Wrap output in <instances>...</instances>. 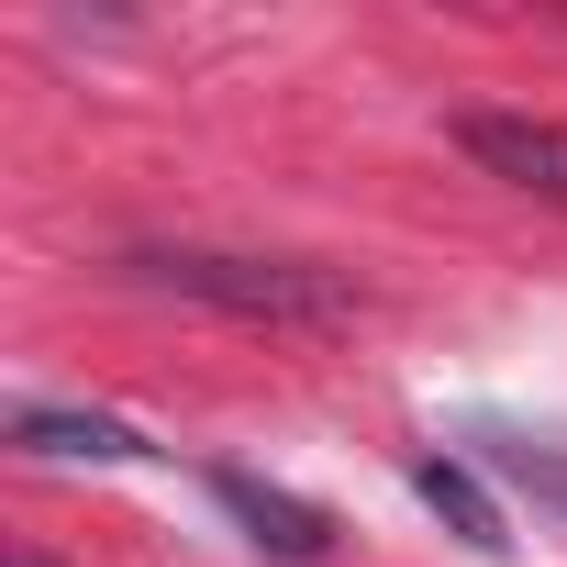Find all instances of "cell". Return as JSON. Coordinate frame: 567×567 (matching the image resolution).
<instances>
[{
    "label": "cell",
    "mask_w": 567,
    "mask_h": 567,
    "mask_svg": "<svg viewBox=\"0 0 567 567\" xmlns=\"http://www.w3.org/2000/svg\"><path fill=\"white\" fill-rule=\"evenodd\" d=\"M145 290L167 301H200L223 323H267V334H334L368 312V290L323 256H256V245H134L123 256Z\"/></svg>",
    "instance_id": "6da1fadb"
},
{
    "label": "cell",
    "mask_w": 567,
    "mask_h": 567,
    "mask_svg": "<svg viewBox=\"0 0 567 567\" xmlns=\"http://www.w3.org/2000/svg\"><path fill=\"white\" fill-rule=\"evenodd\" d=\"M445 145H456L478 178H501V189L567 212V123H556V112H445Z\"/></svg>",
    "instance_id": "7a4b0ae2"
},
{
    "label": "cell",
    "mask_w": 567,
    "mask_h": 567,
    "mask_svg": "<svg viewBox=\"0 0 567 567\" xmlns=\"http://www.w3.org/2000/svg\"><path fill=\"white\" fill-rule=\"evenodd\" d=\"M212 501L267 545V556H290V567H312L323 545H334V523L312 512V501H290V489H267V478H245V467H212Z\"/></svg>",
    "instance_id": "3957f363"
},
{
    "label": "cell",
    "mask_w": 567,
    "mask_h": 567,
    "mask_svg": "<svg viewBox=\"0 0 567 567\" xmlns=\"http://www.w3.org/2000/svg\"><path fill=\"white\" fill-rule=\"evenodd\" d=\"M12 445H34V456H101V467L156 456L134 423H112V412H56V401H23V412H12Z\"/></svg>",
    "instance_id": "277c9868"
},
{
    "label": "cell",
    "mask_w": 567,
    "mask_h": 567,
    "mask_svg": "<svg viewBox=\"0 0 567 567\" xmlns=\"http://www.w3.org/2000/svg\"><path fill=\"white\" fill-rule=\"evenodd\" d=\"M412 489H423V512H445V523H456V534H467L478 556H501V545H512L501 501H489V489H478V478H467L456 456H423V467H412Z\"/></svg>",
    "instance_id": "5b68a950"
},
{
    "label": "cell",
    "mask_w": 567,
    "mask_h": 567,
    "mask_svg": "<svg viewBox=\"0 0 567 567\" xmlns=\"http://www.w3.org/2000/svg\"><path fill=\"white\" fill-rule=\"evenodd\" d=\"M501 467H512V478H534V489L567 512V456H545V445H501Z\"/></svg>",
    "instance_id": "8992f818"
},
{
    "label": "cell",
    "mask_w": 567,
    "mask_h": 567,
    "mask_svg": "<svg viewBox=\"0 0 567 567\" xmlns=\"http://www.w3.org/2000/svg\"><path fill=\"white\" fill-rule=\"evenodd\" d=\"M0 567H56V556H34V545H12V556H0Z\"/></svg>",
    "instance_id": "52a82bcc"
}]
</instances>
